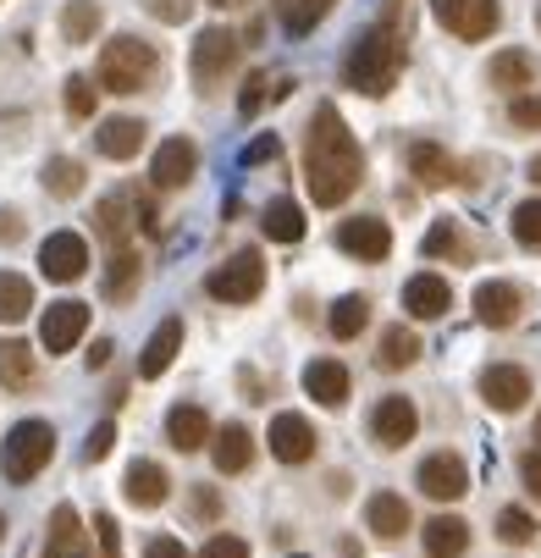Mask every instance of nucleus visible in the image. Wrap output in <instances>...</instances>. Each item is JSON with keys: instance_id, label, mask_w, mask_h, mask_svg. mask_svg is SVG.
<instances>
[{"instance_id": "nucleus-1", "label": "nucleus", "mask_w": 541, "mask_h": 558, "mask_svg": "<svg viewBox=\"0 0 541 558\" xmlns=\"http://www.w3.org/2000/svg\"><path fill=\"white\" fill-rule=\"evenodd\" d=\"M359 178H365V149L348 133L343 111L332 100H321L316 117H309V128H304V189H309L316 205L332 210L359 189Z\"/></svg>"}, {"instance_id": "nucleus-2", "label": "nucleus", "mask_w": 541, "mask_h": 558, "mask_svg": "<svg viewBox=\"0 0 541 558\" xmlns=\"http://www.w3.org/2000/svg\"><path fill=\"white\" fill-rule=\"evenodd\" d=\"M398 72H404V28H398L393 12H386L381 23H370L365 34H354V45L343 56V84L354 95L381 100L386 89L398 84Z\"/></svg>"}, {"instance_id": "nucleus-3", "label": "nucleus", "mask_w": 541, "mask_h": 558, "mask_svg": "<svg viewBox=\"0 0 541 558\" xmlns=\"http://www.w3.org/2000/svg\"><path fill=\"white\" fill-rule=\"evenodd\" d=\"M155 66H161V61H155V45H144L133 34H116L100 50V61H95V84L106 95H138V89H149Z\"/></svg>"}, {"instance_id": "nucleus-4", "label": "nucleus", "mask_w": 541, "mask_h": 558, "mask_svg": "<svg viewBox=\"0 0 541 558\" xmlns=\"http://www.w3.org/2000/svg\"><path fill=\"white\" fill-rule=\"evenodd\" d=\"M56 459V426L45 421H17L7 432V442H0V470H7V482H34V475Z\"/></svg>"}, {"instance_id": "nucleus-5", "label": "nucleus", "mask_w": 541, "mask_h": 558, "mask_svg": "<svg viewBox=\"0 0 541 558\" xmlns=\"http://www.w3.org/2000/svg\"><path fill=\"white\" fill-rule=\"evenodd\" d=\"M205 288H210V299H221V304H255V299L266 293V260H260V250L226 255V260L205 277Z\"/></svg>"}, {"instance_id": "nucleus-6", "label": "nucleus", "mask_w": 541, "mask_h": 558, "mask_svg": "<svg viewBox=\"0 0 541 558\" xmlns=\"http://www.w3.org/2000/svg\"><path fill=\"white\" fill-rule=\"evenodd\" d=\"M431 12H437V23H442L453 39H470V45L492 39L497 23H503L497 0H431Z\"/></svg>"}, {"instance_id": "nucleus-7", "label": "nucleus", "mask_w": 541, "mask_h": 558, "mask_svg": "<svg viewBox=\"0 0 541 558\" xmlns=\"http://www.w3.org/2000/svg\"><path fill=\"white\" fill-rule=\"evenodd\" d=\"M232 66H238V34H226V28H205V34H199V45H194V61H188L199 95H216V89L226 84V72H232Z\"/></svg>"}, {"instance_id": "nucleus-8", "label": "nucleus", "mask_w": 541, "mask_h": 558, "mask_svg": "<svg viewBox=\"0 0 541 558\" xmlns=\"http://www.w3.org/2000/svg\"><path fill=\"white\" fill-rule=\"evenodd\" d=\"M415 487H420L431 504H458L464 493H470V464H464L453 448L426 453V459H420V470H415Z\"/></svg>"}, {"instance_id": "nucleus-9", "label": "nucleus", "mask_w": 541, "mask_h": 558, "mask_svg": "<svg viewBox=\"0 0 541 558\" xmlns=\"http://www.w3.org/2000/svg\"><path fill=\"white\" fill-rule=\"evenodd\" d=\"M415 432H420V410H415V398H404V392H386L381 404L370 410V437L386 453H398L404 442H415Z\"/></svg>"}, {"instance_id": "nucleus-10", "label": "nucleus", "mask_w": 541, "mask_h": 558, "mask_svg": "<svg viewBox=\"0 0 541 558\" xmlns=\"http://www.w3.org/2000/svg\"><path fill=\"white\" fill-rule=\"evenodd\" d=\"M337 250L348 260H386L393 255V227L376 216H348V221H337Z\"/></svg>"}, {"instance_id": "nucleus-11", "label": "nucleus", "mask_w": 541, "mask_h": 558, "mask_svg": "<svg viewBox=\"0 0 541 558\" xmlns=\"http://www.w3.org/2000/svg\"><path fill=\"white\" fill-rule=\"evenodd\" d=\"M89 332V304L84 299H61V304H50L45 310V322H39V343L50 349V354H66V349H77V338Z\"/></svg>"}, {"instance_id": "nucleus-12", "label": "nucleus", "mask_w": 541, "mask_h": 558, "mask_svg": "<svg viewBox=\"0 0 541 558\" xmlns=\"http://www.w3.org/2000/svg\"><path fill=\"white\" fill-rule=\"evenodd\" d=\"M39 271L50 282H77L89 271V244L77 232H50L45 244H39Z\"/></svg>"}, {"instance_id": "nucleus-13", "label": "nucleus", "mask_w": 541, "mask_h": 558, "mask_svg": "<svg viewBox=\"0 0 541 558\" xmlns=\"http://www.w3.org/2000/svg\"><path fill=\"white\" fill-rule=\"evenodd\" d=\"M519 315H525V288H514V282H503V277H492V282L476 288V322H481V327L508 332Z\"/></svg>"}, {"instance_id": "nucleus-14", "label": "nucleus", "mask_w": 541, "mask_h": 558, "mask_svg": "<svg viewBox=\"0 0 541 558\" xmlns=\"http://www.w3.org/2000/svg\"><path fill=\"white\" fill-rule=\"evenodd\" d=\"M481 398H487V410L497 415H514L530 404V371L525 365H487L481 371Z\"/></svg>"}, {"instance_id": "nucleus-15", "label": "nucleus", "mask_w": 541, "mask_h": 558, "mask_svg": "<svg viewBox=\"0 0 541 558\" xmlns=\"http://www.w3.org/2000/svg\"><path fill=\"white\" fill-rule=\"evenodd\" d=\"M266 442H271V459H282V464H309L316 459V426H309L304 415H293V410L271 415Z\"/></svg>"}, {"instance_id": "nucleus-16", "label": "nucleus", "mask_w": 541, "mask_h": 558, "mask_svg": "<svg viewBox=\"0 0 541 558\" xmlns=\"http://www.w3.org/2000/svg\"><path fill=\"white\" fill-rule=\"evenodd\" d=\"M39 558H95V542H89V531H84V520H77L72 504H61V509L50 514Z\"/></svg>"}, {"instance_id": "nucleus-17", "label": "nucleus", "mask_w": 541, "mask_h": 558, "mask_svg": "<svg viewBox=\"0 0 541 558\" xmlns=\"http://www.w3.org/2000/svg\"><path fill=\"white\" fill-rule=\"evenodd\" d=\"M194 172H199L194 138H167L161 149H155V161H149V183H155V189H188Z\"/></svg>"}, {"instance_id": "nucleus-18", "label": "nucleus", "mask_w": 541, "mask_h": 558, "mask_svg": "<svg viewBox=\"0 0 541 558\" xmlns=\"http://www.w3.org/2000/svg\"><path fill=\"white\" fill-rule=\"evenodd\" d=\"M404 310L415 315V322H442V315L453 310V288H447V277H437V271H415V277L404 282Z\"/></svg>"}, {"instance_id": "nucleus-19", "label": "nucleus", "mask_w": 541, "mask_h": 558, "mask_svg": "<svg viewBox=\"0 0 541 558\" xmlns=\"http://www.w3.org/2000/svg\"><path fill=\"white\" fill-rule=\"evenodd\" d=\"M210 464H216V475H244L255 464V432L238 426V421H226L210 437Z\"/></svg>"}, {"instance_id": "nucleus-20", "label": "nucleus", "mask_w": 541, "mask_h": 558, "mask_svg": "<svg viewBox=\"0 0 541 558\" xmlns=\"http://www.w3.org/2000/svg\"><path fill=\"white\" fill-rule=\"evenodd\" d=\"M348 387H354V376H348L343 360H309L304 365V392L316 398V404H327V410L348 404Z\"/></svg>"}, {"instance_id": "nucleus-21", "label": "nucleus", "mask_w": 541, "mask_h": 558, "mask_svg": "<svg viewBox=\"0 0 541 558\" xmlns=\"http://www.w3.org/2000/svg\"><path fill=\"white\" fill-rule=\"evenodd\" d=\"M409 178H415L420 189H447V183H458V161H453L437 138H415V144H409Z\"/></svg>"}, {"instance_id": "nucleus-22", "label": "nucleus", "mask_w": 541, "mask_h": 558, "mask_svg": "<svg viewBox=\"0 0 541 558\" xmlns=\"http://www.w3.org/2000/svg\"><path fill=\"white\" fill-rule=\"evenodd\" d=\"M167 493H172V482H167V470L155 464V459H133V464H127V475H122V498H127L133 509H161Z\"/></svg>"}, {"instance_id": "nucleus-23", "label": "nucleus", "mask_w": 541, "mask_h": 558, "mask_svg": "<svg viewBox=\"0 0 541 558\" xmlns=\"http://www.w3.org/2000/svg\"><path fill=\"white\" fill-rule=\"evenodd\" d=\"M177 354H183V322H177V315H167V322H161V327L149 332L144 354H138V376H144V381H155V376H167Z\"/></svg>"}, {"instance_id": "nucleus-24", "label": "nucleus", "mask_w": 541, "mask_h": 558, "mask_svg": "<svg viewBox=\"0 0 541 558\" xmlns=\"http://www.w3.org/2000/svg\"><path fill=\"white\" fill-rule=\"evenodd\" d=\"M365 525H370L376 542H398V536H409L415 514H409V504H404L398 493H376V498L365 504Z\"/></svg>"}, {"instance_id": "nucleus-25", "label": "nucleus", "mask_w": 541, "mask_h": 558, "mask_svg": "<svg viewBox=\"0 0 541 558\" xmlns=\"http://www.w3.org/2000/svg\"><path fill=\"white\" fill-rule=\"evenodd\" d=\"M167 437H172V448L177 453H199V448H210V415L199 410V404H172L167 410Z\"/></svg>"}, {"instance_id": "nucleus-26", "label": "nucleus", "mask_w": 541, "mask_h": 558, "mask_svg": "<svg viewBox=\"0 0 541 558\" xmlns=\"http://www.w3.org/2000/svg\"><path fill=\"white\" fill-rule=\"evenodd\" d=\"M420 542H426V558H464L470 553V525L458 514H437V520H426Z\"/></svg>"}, {"instance_id": "nucleus-27", "label": "nucleus", "mask_w": 541, "mask_h": 558, "mask_svg": "<svg viewBox=\"0 0 541 558\" xmlns=\"http://www.w3.org/2000/svg\"><path fill=\"white\" fill-rule=\"evenodd\" d=\"M133 216H138V199H133V194H106V199L95 205V232L106 238L111 250H122L127 232H133Z\"/></svg>"}, {"instance_id": "nucleus-28", "label": "nucleus", "mask_w": 541, "mask_h": 558, "mask_svg": "<svg viewBox=\"0 0 541 558\" xmlns=\"http://www.w3.org/2000/svg\"><path fill=\"white\" fill-rule=\"evenodd\" d=\"M95 149L106 155V161H133V155L144 149V122H133V117H111V122H100Z\"/></svg>"}, {"instance_id": "nucleus-29", "label": "nucleus", "mask_w": 541, "mask_h": 558, "mask_svg": "<svg viewBox=\"0 0 541 558\" xmlns=\"http://www.w3.org/2000/svg\"><path fill=\"white\" fill-rule=\"evenodd\" d=\"M34 381H39V354L28 343L7 338V343H0V387H7V392H28Z\"/></svg>"}, {"instance_id": "nucleus-30", "label": "nucleus", "mask_w": 541, "mask_h": 558, "mask_svg": "<svg viewBox=\"0 0 541 558\" xmlns=\"http://www.w3.org/2000/svg\"><path fill=\"white\" fill-rule=\"evenodd\" d=\"M530 84H536V56H530V50H497V56H492V89L525 95Z\"/></svg>"}, {"instance_id": "nucleus-31", "label": "nucleus", "mask_w": 541, "mask_h": 558, "mask_svg": "<svg viewBox=\"0 0 541 558\" xmlns=\"http://www.w3.org/2000/svg\"><path fill=\"white\" fill-rule=\"evenodd\" d=\"M365 327H370V299H365V293H343V299L332 304V315H327V332H332L337 343H354Z\"/></svg>"}, {"instance_id": "nucleus-32", "label": "nucleus", "mask_w": 541, "mask_h": 558, "mask_svg": "<svg viewBox=\"0 0 541 558\" xmlns=\"http://www.w3.org/2000/svg\"><path fill=\"white\" fill-rule=\"evenodd\" d=\"M138 250L133 244H122V250H111V266H106V299L111 304H127L133 293H138Z\"/></svg>"}, {"instance_id": "nucleus-33", "label": "nucleus", "mask_w": 541, "mask_h": 558, "mask_svg": "<svg viewBox=\"0 0 541 558\" xmlns=\"http://www.w3.org/2000/svg\"><path fill=\"white\" fill-rule=\"evenodd\" d=\"M420 360V338L409 327H386L381 332V349H376V365L381 371H409Z\"/></svg>"}, {"instance_id": "nucleus-34", "label": "nucleus", "mask_w": 541, "mask_h": 558, "mask_svg": "<svg viewBox=\"0 0 541 558\" xmlns=\"http://www.w3.org/2000/svg\"><path fill=\"white\" fill-rule=\"evenodd\" d=\"M28 310H34V288H28V277L0 271V327L28 322Z\"/></svg>"}, {"instance_id": "nucleus-35", "label": "nucleus", "mask_w": 541, "mask_h": 558, "mask_svg": "<svg viewBox=\"0 0 541 558\" xmlns=\"http://www.w3.org/2000/svg\"><path fill=\"white\" fill-rule=\"evenodd\" d=\"M260 227H266L271 244H298V238H304V210L293 199H271L266 216H260Z\"/></svg>"}, {"instance_id": "nucleus-36", "label": "nucleus", "mask_w": 541, "mask_h": 558, "mask_svg": "<svg viewBox=\"0 0 541 558\" xmlns=\"http://www.w3.org/2000/svg\"><path fill=\"white\" fill-rule=\"evenodd\" d=\"M100 34V7L95 0H66L61 7V39L66 45H89Z\"/></svg>"}, {"instance_id": "nucleus-37", "label": "nucleus", "mask_w": 541, "mask_h": 558, "mask_svg": "<svg viewBox=\"0 0 541 558\" xmlns=\"http://www.w3.org/2000/svg\"><path fill=\"white\" fill-rule=\"evenodd\" d=\"M332 7H337V0H276V17H282L287 34H309L316 23L332 17Z\"/></svg>"}, {"instance_id": "nucleus-38", "label": "nucleus", "mask_w": 541, "mask_h": 558, "mask_svg": "<svg viewBox=\"0 0 541 558\" xmlns=\"http://www.w3.org/2000/svg\"><path fill=\"white\" fill-rule=\"evenodd\" d=\"M45 194L56 199H72V194H84V161H72V155H56V161H45Z\"/></svg>"}, {"instance_id": "nucleus-39", "label": "nucleus", "mask_w": 541, "mask_h": 558, "mask_svg": "<svg viewBox=\"0 0 541 558\" xmlns=\"http://www.w3.org/2000/svg\"><path fill=\"white\" fill-rule=\"evenodd\" d=\"M426 260H470V244H464V232H458V221H437L431 232H426Z\"/></svg>"}, {"instance_id": "nucleus-40", "label": "nucleus", "mask_w": 541, "mask_h": 558, "mask_svg": "<svg viewBox=\"0 0 541 558\" xmlns=\"http://www.w3.org/2000/svg\"><path fill=\"white\" fill-rule=\"evenodd\" d=\"M508 227H514V244H525V250H541V199H525V205H514Z\"/></svg>"}, {"instance_id": "nucleus-41", "label": "nucleus", "mask_w": 541, "mask_h": 558, "mask_svg": "<svg viewBox=\"0 0 541 558\" xmlns=\"http://www.w3.org/2000/svg\"><path fill=\"white\" fill-rule=\"evenodd\" d=\"M95 95H100L95 77H77V72H72V77H66V117H72V122H89V117H95Z\"/></svg>"}, {"instance_id": "nucleus-42", "label": "nucleus", "mask_w": 541, "mask_h": 558, "mask_svg": "<svg viewBox=\"0 0 541 558\" xmlns=\"http://www.w3.org/2000/svg\"><path fill=\"white\" fill-rule=\"evenodd\" d=\"M497 536H503L508 547H530V542H536V520H530L525 509H503V514H497Z\"/></svg>"}, {"instance_id": "nucleus-43", "label": "nucleus", "mask_w": 541, "mask_h": 558, "mask_svg": "<svg viewBox=\"0 0 541 558\" xmlns=\"http://www.w3.org/2000/svg\"><path fill=\"white\" fill-rule=\"evenodd\" d=\"M508 122H514L519 133H541V95H530V89L514 95V100H508Z\"/></svg>"}, {"instance_id": "nucleus-44", "label": "nucleus", "mask_w": 541, "mask_h": 558, "mask_svg": "<svg viewBox=\"0 0 541 558\" xmlns=\"http://www.w3.org/2000/svg\"><path fill=\"white\" fill-rule=\"evenodd\" d=\"M111 448H116V426H111V421H100V426L89 432V442H84V459H89V464H100V459H111Z\"/></svg>"}, {"instance_id": "nucleus-45", "label": "nucleus", "mask_w": 541, "mask_h": 558, "mask_svg": "<svg viewBox=\"0 0 541 558\" xmlns=\"http://www.w3.org/2000/svg\"><path fill=\"white\" fill-rule=\"evenodd\" d=\"M266 95L276 100V84H271L266 72H255V77H249V89H244V100H238V111H244V117H255V111L266 106Z\"/></svg>"}, {"instance_id": "nucleus-46", "label": "nucleus", "mask_w": 541, "mask_h": 558, "mask_svg": "<svg viewBox=\"0 0 541 558\" xmlns=\"http://www.w3.org/2000/svg\"><path fill=\"white\" fill-rule=\"evenodd\" d=\"M519 482H525V493H530V498L541 504V442L519 453Z\"/></svg>"}, {"instance_id": "nucleus-47", "label": "nucleus", "mask_w": 541, "mask_h": 558, "mask_svg": "<svg viewBox=\"0 0 541 558\" xmlns=\"http://www.w3.org/2000/svg\"><path fill=\"white\" fill-rule=\"evenodd\" d=\"M199 558H249V542H244V536H221V531H216V536L205 542V553H199Z\"/></svg>"}, {"instance_id": "nucleus-48", "label": "nucleus", "mask_w": 541, "mask_h": 558, "mask_svg": "<svg viewBox=\"0 0 541 558\" xmlns=\"http://www.w3.org/2000/svg\"><path fill=\"white\" fill-rule=\"evenodd\" d=\"M95 542L106 558H122V536H116V520L111 514H95Z\"/></svg>"}, {"instance_id": "nucleus-49", "label": "nucleus", "mask_w": 541, "mask_h": 558, "mask_svg": "<svg viewBox=\"0 0 541 558\" xmlns=\"http://www.w3.org/2000/svg\"><path fill=\"white\" fill-rule=\"evenodd\" d=\"M144 558H194V553H188L177 536H149V542H144Z\"/></svg>"}, {"instance_id": "nucleus-50", "label": "nucleus", "mask_w": 541, "mask_h": 558, "mask_svg": "<svg viewBox=\"0 0 541 558\" xmlns=\"http://www.w3.org/2000/svg\"><path fill=\"white\" fill-rule=\"evenodd\" d=\"M276 155H282V144H276V133H271V138H255V144L244 149V161L255 167V161H276Z\"/></svg>"}, {"instance_id": "nucleus-51", "label": "nucleus", "mask_w": 541, "mask_h": 558, "mask_svg": "<svg viewBox=\"0 0 541 558\" xmlns=\"http://www.w3.org/2000/svg\"><path fill=\"white\" fill-rule=\"evenodd\" d=\"M188 7H194V0H155L149 12L161 17V23H183V17H188Z\"/></svg>"}, {"instance_id": "nucleus-52", "label": "nucleus", "mask_w": 541, "mask_h": 558, "mask_svg": "<svg viewBox=\"0 0 541 558\" xmlns=\"http://www.w3.org/2000/svg\"><path fill=\"white\" fill-rule=\"evenodd\" d=\"M194 514H199V520H216V514H221V498H216V487H199V493H194Z\"/></svg>"}, {"instance_id": "nucleus-53", "label": "nucleus", "mask_w": 541, "mask_h": 558, "mask_svg": "<svg viewBox=\"0 0 541 558\" xmlns=\"http://www.w3.org/2000/svg\"><path fill=\"white\" fill-rule=\"evenodd\" d=\"M23 238V216L17 210H0V244H17Z\"/></svg>"}, {"instance_id": "nucleus-54", "label": "nucleus", "mask_w": 541, "mask_h": 558, "mask_svg": "<svg viewBox=\"0 0 541 558\" xmlns=\"http://www.w3.org/2000/svg\"><path fill=\"white\" fill-rule=\"evenodd\" d=\"M106 360H111V338H100V343H95V349H89V371H100V365H106Z\"/></svg>"}, {"instance_id": "nucleus-55", "label": "nucleus", "mask_w": 541, "mask_h": 558, "mask_svg": "<svg viewBox=\"0 0 541 558\" xmlns=\"http://www.w3.org/2000/svg\"><path fill=\"white\" fill-rule=\"evenodd\" d=\"M530 183L541 189V155H536V161H530Z\"/></svg>"}, {"instance_id": "nucleus-56", "label": "nucleus", "mask_w": 541, "mask_h": 558, "mask_svg": "<svg viewBox=\"0 0 541 558\" xmlns=\"http://www.w3.org/2000/svg\"><path fill=\"white\" fill-rule=\"evenodd\" d=\"M536 442H541V415H536Z\"/></svg>"}, {"instance_id": "nucleus-57", "label": "nucleus", "mask_w": 541, "mask_h": 558, "mask_svg": "<svg viewBox=\"0 0 541 558\" xmlns=\"http://www.w3.org/2000/svg\"><path fill=\"white\" fill-rule=\"evenodd\" d=\"M210 7H232V0H210Z\"/></svg>"}, {"instance_id": "nucleus-58", "label": "nucleus", "mask_w": 541, "mask_h": 558, "mask_svg": "<svg viewBox=\"0 0 541 558\" xmlns=\"http://www.w3.org/2000/svg\"><path fill=\"white\" fill-rule=\"evenodd\" d=\"M0 536H7V514H0Z\"/></svg>"}, {"instance_id": "nucleus-59", "label": "nucleus", "mask_w": 541, "mask_h": 558, "mask_svg": "<svg viewBox=\"0 0 541 558\" xmlns=\"http://www.w3.org/2000/svg\"><path fill=\"white\" fill-rule=\"evenodd\" d=\"M536 28H541V7H536Z\"/></svg>"}]
</instances>
